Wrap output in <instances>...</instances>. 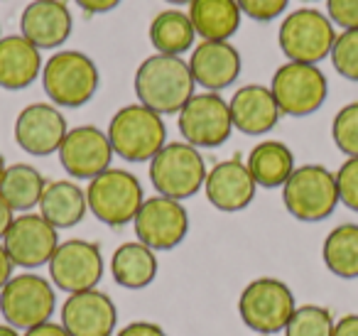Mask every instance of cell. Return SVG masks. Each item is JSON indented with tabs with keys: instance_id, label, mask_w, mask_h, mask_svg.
<instances>
[{
	"instance_id": "6da1fadb",
	"label": "cell",
	"mask_w": 358,
	"mask_h": 336,
	"mask_svg": "<svg viewBox=\"0 0 358 336\" xmlns=\"http://www.w3.org/2000/svg\"><path fill=\"white\" fill-rule=\"evenodd\" d=\"M135 96L159 115L179 113L194 96V76L182 57L152 55L135 71Z\"/></svg>"
},
{
	"instance_id": "7a4b0ae2",
	"label": "cell",
	"mask_w": 358,
	"mask_h": 336,
	"mask_svg": "<svg viewBox=\"0 0 358 336\" xmlns=\"http://www.w3.org/2000/svg\"><path fill=\"white\" fill-rule=\"evenodd\" d=\"M108 140L118 158L128 162H150L167 145V128L159 113L143 104H130L110 118Z\"/></svg>"
},
{
	"instance_id": "3957f363",
	"label": "cell",
	"mask_w": 358,
	"mask_h": 336,
	"mask_svg": "<svg viewBox=\"0 0 358 336\" xmlns=\"http://www.w3.org/2000/svg\"><path fill=\"white\" fill-rule=\"evenodd\" d=\"M99 66L89 55L76 50L57 52L42 69V86L50 101L62 108H79L99 91Z\"/></svg>"
},
{
	"instance_id": "277c9868",
	"label": "cell",
	"mask_w": 358,
	"mask_h": 336,
	"mask_svg": "<svg viewBox=\"0 0 358 336\" xmlns=\"http://www.w3.org/2000/svg\"><path fill=\"white\" fill-rule=\"evenodd\" d=\"M282 202L297 221H324L338 206L336 174L322 164H302L285 182Z\"/></svg>"
},
{
	"instance_id": "5b68a950",
	"label": "cell",
	"mask_w": 358,
	"mask_h": 336,
	"mask_svg": "<svg viewBox=\"0 0 358 336\" xmlns=\"http://www.w3.org/2000/svg\"><path fill=\"white\" fill-rule=\"evenodd\" d=\"M336 35V25L329 20V15L314 8H299L282 20L278 42L287 62L319 64L322 59L331 57Z\"/></svg>"
},
{
	"instance_id": "8992f818",
	"label": "cell",
	"mask_w": 358,
	"mask_h": 336,
	"mask_svg": "<svg viewBox=\"0 0 358 336\" xmlns=\"http://www.w3.org/2000/svg\"><path fill=\"white\" fill-rule=\"evenodd\" d=\"M206 164L201 153L189 143H167L152 160H150V179L159 197L189 199L204 187Z\"/></svg>"
},
{
	"instance_id": "52a82bcc",
	"label": "cell",
	"mask_w": 358,
	"mask_h": 336,
	"mask_svg": "<svg viewBox=\"0 0 358 336\" xmlns=\"http://www.w3.org/2000/svg\"><path fill=\"white\" fill-rule=\"evenodd\" d=\"M86 202H89L91 214L106 226H125L135 221L145 199L135 174L110 167L89 182Z\"/></svg>"
},
{
	"instance_id": "ba28073f",
	"label": "cell",
	"mask_w": 358,
	"mask_h": 336,
	"mask_svg": "<svg viewBox=\"0 0 358 336\" xmlns=\"http://www.w3.org/2000/svg\"><path fill=\"white\" fill-rule=\"evenodd\" d=\"M294 295L282 280L275 277H258L253 280L238 300L241 319L248 329L258 334H278L285 331L289 316L294 314Z\"/></svg>"
},
{
	"instance_id": "9c48e42d",
	"label": "cell",
	"mask_w": 358,
	"mask_h": 336,
	"mask_svg": "<svg viewBox=\"0 0 358 336\" xmlns=\"http://www.w3.org/2000/svg\"><path fill=\"white\" fill-rule=\"evenodd\" d=\"M55 287L50 280L40 275L10 277L3 290H0V314L15 329H35L40 324H47L55 314Z\"/></svg>"
},
{
	"instance_id": "30bf717a",
	"label": "cell",
	"mask_w": 358,
	"mask_h": 336,
	"mask_svg": "<svg viewBox=\"0 0 358 336\" xmlns=\"http://www.w3.org/2000/svg\"><path fill=\"white\" fill-rule=\"evenodd\" d=\"M270 91L278 101L280 113L302 118L322 108L329 94V81L317 64L287 62L273 74Z\"/></svg>"
},
{
	"instance_id": "8fae6325",
	"label": "cell",
	"mask_w": 358,
	"mask_h": 336,
	"mask_svg": "<svg viewBox=\"0 0 358 336\" xmlns=\"http://www.w3.org/2000/svg\"><path fill=\"white\" fill-rule=\"evenodd\" d=\"M234 118H231L229 101L219 94H194L189 104L179 111V133L185 143L194 148H219L231 138Z\"/></svg>"
},
{
	"instance_id": "7c38bea8",
	"label": "cell",
	"mask_w": 358,
	"mask_h": 336,
	"mask_svg": "<svg viewBox=\"0 0 358 336\" xmlns=\"http://www.w3.org/2000/svg\"><path fill=\"white\" fill-rule=\"evenodd\" d=\"M135 236L152 251H172L189 231V214L182 202L167 197L145 199L133 221Z\"/></svg>"
},
{
	"instance_id": "4fadbf2b",
	"label": "cell",
	"mask_w": 358,
	"mask_h": 336,
	"mask_svg": "<svg viewBox=\"0 0 358 336\" xmlns=\"http://www.w3.org/2000/svg\"><path fill=\"white\" fill-rule=\"evenodd\" d=\"M50 275L55 285L69 295L96 290V282L103 275L101 248L91 241H81V238L59 243L50 260Z\"/></svg>"
},
{
	"instance_id": "5bb4252c",
	"label": "cell",
	"mask_w": 358,
	"mask_h": 336,
	"mask_svg": "<svg viewBox=\"0 0 358 336\" xmlns=\"http://www.w3.org/2000/svg\"><path fill=\"white\" fill-rule=\"evenodd\" d=\"M3 248L10 255L13 265L40 267L50 265L52 255L59 248V236H57V228L40 214H22L3 236Z\"/></svg>"
},
{
	"instance_id": "9a60e30c",
	"label": "cell",
	"mask_w": 358,
	"mask_h": 336,
	"mask_svg": "<svg viewBox=\"0 0 358 336\" xmlns=\"http://www.w3.org/2000/svg\"><path fill=\"white\" fill-rule=\"evenodd\" d=\"M113 155L108 133L99 130L96 125H79L69 130L59 148L62 167L74 179H89V182L110 169Z\"/></svg>"
},
{
	"instance_id": "2e32d148",
	"label": "cell",
	"mask_w": 358,
	"mask_h": 336,
	"mask_svg": "<svg viewBox=\"0 0 358 336\" xmlns=\"http://www.w3.org/2000/svg\"><path fill=\"white\" fill-rule=\"evenodd\" d=\"M66 133V118L52 104H30L15 118V143L35 158L59 153Z\"/></svg>"
},
{
	"instance_id": "e0dca14e",
	"label": "cell",
	"mask_w": 358,
	"mask_h": 336,
	"mask_svg": "<svg viewBox=\"0 0 358 336\" xmlns=\"http://www.w3.org/2000/svg\"><path fill=\"white\" fill-rule=\"evenodd\" d=\"M118 309L113 300L99 290L69 295L62 307V326L69 336H113Z\"/></svg>"
},
{
	"instance_id": "ac0fdd59",
	"label": "cell",
	"mask_w": 358,
	"mask_h": 336,
	"mask_svg": "<svg viewBox=\"0 0 358 336\" xmlns=\"http://www.w3.org/2000/svg\"><path fill=\"white\" fill-rule=\"evenodd\" d=\"M255 189H258V184H255L253 174L238 158L214 164V169H209L204 182V192L211 206L226 214L248 209L255 199Z\"/></svg>"
},
{
	"instance_id": "d6986e66",
	"label": "cell",
	"mask_w": 358,
	"mask_h": 336,
	"mask_svg": "<svg viewBox=\"0 0 358 336\" xmlns=\"http://www.w3.org/2000/svg\"><path fill=\"white\" fill-rule=\"evenodd\" d=\"M71 27L74 20L62 0H32L30 6H25L20 18L22 37L40 52L64 45L71 35Z\"/></svg>"
},
{
	"instance_id": "ffe728a7",
	"label": "cell",
	"mask_w": 358,
	"mask_h": 336,
	"mask_svg": "<svg viewBox=\"0 0 358 336\" xmlns=\"http://www.w3.org/2000/svg\"><path fill=\"white\" fill-rule=\"evenodd\" d=\"M189 71L196 86L211 91V94H219L238 79L241 55L231 42L201 40L189 57Z\"/></svg>"
},
{
	"instance_id": "44dd1931",
	"label": "cell",
	"mask_w": 358,
	"mask_h": 336,
	"mask_svg": "<svg viewBox=\"0 0 358 336\" xmlns=\"http://www.w3.org/2000/svg\"><path fill=\"white\" fill-rule=\"evenodd\" d=\"M234 128L243 135H263L273 130L280 120V106L275 101L270 86L248 84L241 86L229 101Z\"/></svg>"
},
{
	"instance_id": "7402d4cb",
	"label": "cell",
	"mask_w": 358,
	"mask_h": 336,
	"mask_svg": "<svg viewBox=\"0 0 358 336\" xmlns=\"http://www.w3.org/2000/svg\"><path fill=\"white\" fill-rule=\"evenodd\" d=\"M42 55L22 35L0 37V89L20 91L42 74Z\"/></svg>"
},
{
	"instance_id": "603a6c76",
	"label": "cell",
	"mask_w": 358,
	"mask_h": 336,
	"mask_svg": "<svg viewBox=\"0 0 358 336\" xmlns=\"http://www.w3.org/2000/svg\"><path fill=\"white\" fill-rule=\"evenodd\" d=\"M86 209H89L86 192L69 179L50 182L40 199V216L50 221L57 231L76 226L86 216Z\"/></svg>"
},
{
	"instance_id": "cb8c5ba5",
	"label": "cell",
	"mask_w": 358,
	"mask_h": 336,
	"mask_svg": "<svg viewBox=\"0 0 358 336\" xmlns=\"http://www.w3.org/2000/svg\"><path fill=\"white\" fill-rule=\"evenodd\" d=\"M241 15L236 0H194L189 6L196 35L209 42H229L241 27Z\"/></svg>"
},
{
	"instance_id": "d4e9b609",
	"label": "cell",
	"mask_w": 358,
	"mask_h": 336,
	"mask_svg": "<svg viewBox=\"0 0 358 336\" xmlns=\"http://www.w3.org/2000/svg\"><path fill=\"white\" fill-rule=\"evenodd\" d=\"M245 167L253 174L255 184L265 189L285 187L289 174L297 169L292 150L280 140H265V143L255 145L245 160Z\"/></svg>"
},
{
	"instance_id": "484cf974",
	"label": "cell",
	"mask_w": 358,
	"mask_h": 336,
	"mask_svg": "<svg viewBox=\"0 0 358 336\" xmlns=\"http://www.w3.org/2000/svg\"><path fill=\"white\" fill-rule=\"evenodd\" d=\"M110 272L120 287L143 290L157 275V258L152 248H148L145 243H123L120 248H115L110 258Z\"/></svg>"
},
{
	"instance_id": "4316f807",
	"label": "cell",
	"mask_w": 358,
	"mask_h": 336,
	"mask_svg": "<svg viewBox=\"0 0 358 336\" xmlns=\"http://www.w3.org/2000/svg\"><path fill=\"white\" fill-rule=\"evenodd\" d=\"M196 30L189 20V13H182L177 8L162 10L150 22V42L157 50V55L182 57L194 47Z\"/></svg>"
},
{
	"instance_id": "83f0119b",
	"label": "cell",
	"mask_w": 358,
	"mask_h": 336,
	"mask_svg": "<svg viewBox=\"0 0 358 336\" xmlns=\"http://www.w3.org/2000/svg\"><path fill=\"white\" fill-rule=\"evenodd\" d=\"M45 187V177L32 164H10L0 179V197L6 199L13 211L27 214L30 209L40 206Z\"/></svg>"
},
{
	"instance_id": "f1b7e54d",
	"label": "cell",
	"mask_w": 358,
	"mask_h": 336,
	"mask_svg": "<svg viewBox=\"0 0 358 336\" xmlns=\"http://www.w3.org/2000/svg\"><path fill=\"white\" fill-rule=\"evenodd\" d=\"M324 265L341 280L358 277V223H341L327 236L322 248Z\"/></svg>"
},
{
	"instance_id": "f546056e",
	"label": "cell",
	"mask_w": 358,
	"mask_h": 336,
	"mask_svg": "<svg viewBox=\"0 0 358 336\" xmlns=\"http://www.w3.org/2000/svg\"><path fill=\"white\" fill-rule=\"evenodd\" d=\"M331 312L319 304H302L285 326V336H334Z\"/></svg>"
},
{
	"instance_id": "4dcf8cb0",
	"label": "cell",
	"mask_w": 358,
	"mask_h": 336,
	"mask_svg": "<svg viewBox=\"0 0 358 336\" xmlns=\"http://www.w3.org/2000/svg\"><path fill=\"white\" fill-rule=\"evenodd\" d=\"M331 138L346 158H358V101L343 106L334 115Z\"/></svg>"
},
{
	"instance_id": "1f68e13d",
	"label": "cell",
	"mask_w": 358,
	"mask_h": 336,
	"mask_svg": "<svg viewBox=\"0 0 358 336\" xmlns=\"http://www.w3.org/2000/svg\"><path fill=\"white\" fill-rule=\"evenodd\" d=\"M331 64L343 79L358 81V30H341L331 50Z\"/></svg>"
},
{
	"instance_id": "d6a6232c",
	"label": "cell",
	"mask_w": 358,
	"mask_h": 336,
	"mask_svg": "<svg viewBox=\"0 0 358 336\" xmlns=\"http://www.w3.org/2000/svg\"><path fill=\"white\" fill-rule=\"evenodd\" d=\"M338 202L351 211H358V158H348L336 172Z\"/></svg>"
},
{
	"instance_id": "836d02e7",
	"label": "cell",
	"mask_w": 358,
	"mask_h": 336,
	"mask_svg": "<svg viewBox=\"0 0 358 336\" xmlns=\"http://www.w3.org/2000/svg\"><path fill=\"white\" fill-rule=\"evenodd\" d=\"M243 15L255 22H270L287 10L289 0H236Z\"/></svg>"
},
{
	"instance_id": "e575fe53",
	"label": "cell",
	"mask_w": 358,
	"mask_h": 336,
	"mask_svg": "<svg viewBox=\"0 0 358 336\" xmlns=\"http://www.w3.org/2000/svg\"><path fill=\"white\" fill-rule=\"evenodd\" d=\"M327 15L341 30H358V0H327Z\"/></svg>"
},
{
	"instance_id": "d590c367",
	"label": "cell",
	"mask_w": 358,
	"mask_h": 336,
	"mask_svg": "<svg viewBox=\"0 0 358 336\" xmlns=\"http://www.w3.org/2000/svg\"><path fill=\"white\" fill-rule=\"evenodd\" d=\"M115 336H167L157 324L152 321H133V324L123 326Z\"/></svg>"
},
{
	"instance_id": "8d00e7d4",
	"label": "cell",
	"mask_w": 358,
	"mask_h": 336,
	"mask_svg": "<svg viewBox=\"0 0 358 336\" xmlns=\"http://www.w3.org/2000/svg\"><path fill=\"white\" fill-rule=\"evenodd\" d=\"M74 3L89 15H103L120 6V0H74Z\"/></svg>"
},
{
	"instance_id": "74e56055",
	"label": "cell",
	"mask_w": 358,
	"mask_h": 336,
	"mask_svg": "<svg viewBox=\"0 0 358 336\" xmlns=\"http://www.w3.org/2000/svg\"><path fill=\"white\" fill-rule=\"evenodd\" d=\"M334 336H358V314H346L334 324Z\"/></svg>"
},
{
	"instance_id": "f35d334b",
	"label": "cell",
	"mask_w": 358,
	"mask_h": 336,
	"mask_svg": "<svg viewBox=\"0 0 358 336\" xmlns=\"http://www.w3.org/2000/svg\"><path fill=\"white\" fill-rule=\"evenodd\" d=\"M25 336H69V331H66L62 324L47 321V324H40V326H35V329L25 331Z\"/></svg>"
},
{
	"instance_id": "ab89813d",
	"label": "cell",
	"mask_w": 358,
	"mask_h": 336,
	"mask_svg": "<svg viewBox=\"0 0 358 336\" xmlns=\"http://www.w3.org/2000/svg\"><path fill=\"white\" fill-rule=\"evenodd\" d=\"M13 277V260L10 255H8V251L3 246H0V290L10 282Z\"/></svg>"
},
{
	"instance_id": "60d3db41",
	"label": "cell",
	"mask_w": 358,
	"mask_h": 336,
	"mask_svg": "<svg viewBox=\"0 0 358 336\" xmlns=\"http://www.w3.org/2000/svg\"><path fill=\"white\" fill-rule=\"evenodd\" d=\"M13 214H15V211H13V209L8 206L6 199L0 197V238L6 236L8 228H10V223L15 221V216H13Z\"/></svg>"
},
{
	"instance_id": "b9f144b4",
	"label": "cell",
	"mask_w": 358,
	"mask_h": 336,
	"mask_svg": "<svg viewBox=\"0 0 358 336\" xmlns=\"http://www.w3.org/2000/svg\"><path fill=\"white\" fill-rule=\"evenodd\" d=\"M0 336H20V334H17L15 326H10V324H0Z\"/></svg>"
},
{
	"instance_id": "7bdbcfd3",
	"label": "cell",
	"mask_w": 358,
	"mask_h": 336,
	"mask_svg": "<svg viewBox=\"0 0 358 336\" xmlns=\"http://www.w3.org/2000/svg\"><path fill=\"white\" fill-rule=\"evenodd\" d=\"M164 3H172V6H192L194 0H164Z\"/></svg>"
},
{
	"instance_id": "ee69618b",
	"label": "cell",
	"mask_w": 358,
	"mask_h": 336,
	"mask_svg": "<svg viewBox=\"0 0 358 336\" xmlns=\"http://www.w3.org/2000/svg\"><path fill=\"white\" fill-rule=\"evenodd\" d=\"M6 160H3V155H0V179H3V174H6Z\"/></svg>"
}]
</instances>
